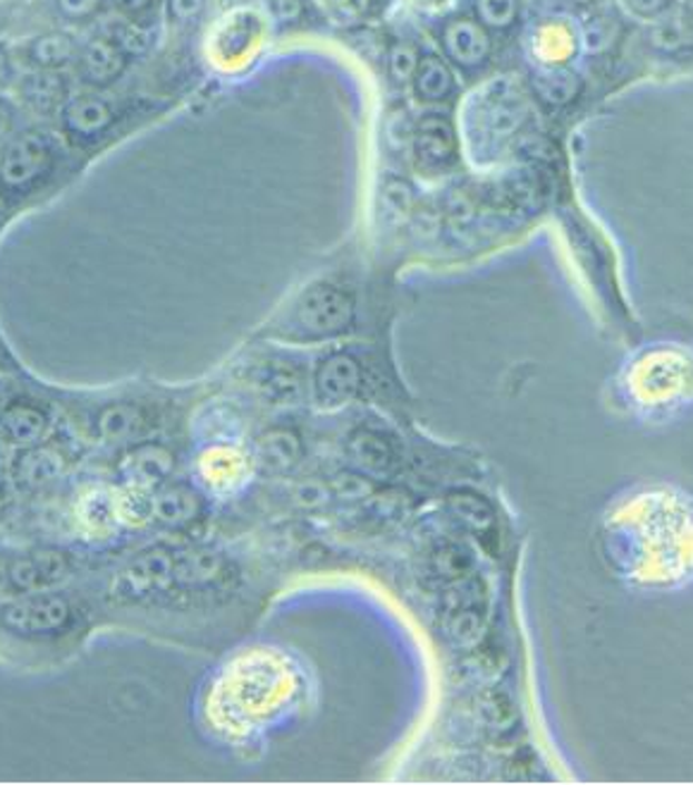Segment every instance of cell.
<instances>
[{
    "instance_id": "cell-1",
    "label": "cell",
    "mask_w": 693,
    "mask_h": 785,
    "mask_svg": "<svg viewBox=\"0 0 693 785\" xmlns=\"http://www.w3.org/2000/svg\"><path fill=\"white\" fill-rule=\"evenodd\" d=\"M357 298L342 282L319 279L292 301L277 334L294 342H321L338 337L354 323Z\"/></svg>"
},
{
    "instance_id": "cell-2",
    "label": "cell",
    "mask_w": 693,
    "mask_h": 785,
    "mask_svg": "<svg viewBox=\"0 0 693 785\" xmlns=\"http://www.w3.org/2000/svg\"><path fill=\"white\" fill-rule=\"evenodd\" d=\"M72 621L75 609L70 599L48 588L20 592V597L0 607V628L29 640L56 638L70 630Z\"/></svg>"
},
{
    "instance_id": "cell-3",
    "label": "cell",
    "mask_w": 693,
    "mask_h": 785,
    "mask_svg": "<svg viewBox=\"0 0 693 785\" xmlns=\"http://www.w3.org/2000/svg\"><path fill=\"white\" fill-rule=\"evenodd\" d=\"M53 163V144L43 131L14 134L0 154V189L10 196H27L51 175Z\"/></svg>"
},
{
    "instance_id": "cell-4",
    "label": "cell",
    "mask_w": 693,
    "mask_h": 785,
    "mask_svg": "<svg viewBox=\"0 0 693 785\" xmlns=\"http://www.w3.org/2000/svg\"><path fill=\"white\" fill-rule=\"evenodd\" d=\"M177 588V563L175 555L165 549L144 551L131 563H127L113 582V595L120 601H144L148 597L165 595Z\"/></svg>"
},
{
    "instance_id": "cell-5",
    "label": "cell",
    "mask_w": 693,
    "mask_h": 785,
    "mask_svg": "<svg viewBox=\"0 0 693 785\" xmlns=\"http://www.w3.org/2000/svg\"><path fill=\"white\" fill-rule=\"evenodd\" d=\"M361 384H364L361 363L352 354H344V351L325 356L319 363L316 373H313V394L325 409L350 404L361 392Z\"/></svg>"
},
{
    "instance_id": "cell-6",
    "label": "cell",
    "mask_w": 693,
    "mask_h": 785,
    "mask_svg": "<svg viewBox=\"0 0 693 785\" xmlns=\"http://www.w3.org/2000/svg\"><path fill=\"white\" fill-rule=\"evenodd\" d=\"M60 122L72 141L91 144L113 127L115 110L101 96H75L62 106Z\"/></svg>"
},
{
    "instance_id": "cell-7",
    "label": "cell",
    "mask_w": 693,
    "mask_h": 785,
    "mask_svg": "<svg viewBox=\"0 0 693 785\" xmlns=\"http://www.w3.org/2000/svg\"><path fill=\"white\" fill-rule=\"evenodd\" d=\"M411 148H414V160L421 173H445L457 158L455 129L448 120H442V117H426L414 129Z\"/></svg>"
},
{
    "instance_id": "cell-8",
    "label": "cell",
    "mask_w": 693,
    "mask_h": 785,
    "mask_svg": "<svg viewBox=\"0 0 693 785\" xmlns=\"http://www.w3.org/2000/svg\"><path fill=\"white\" fill-rule=\"evenodd\" d=\"M68 571L70 561L62 551L39 549L31 551L27 557L12 559L6 568V578L14 592H31L58 582L60 578L68 576Z\"/></svg>"
},
{
    "instance_id": "cell-9",
    "label": "cell",
    "mask_w": 693,
    "mask_h": 785,
    "mask_svg": "<svg viewBox=\"0 0 693 785\" xmlns=\"http://www.w3.org/2000/svg\"><path fill=\"white\" fill-rule=\"evenodd\" d=\"M442 46L448 58L455 65L465 67V70L481 67L490 56V39L486 29L474 20H467V17H457V20L445 24Z\"/></svg>"
},
{
    "instance_id": "cell-10",
    "label": "cell",
    "mask_w": 693,
    "mask_h": 785,
    "mask_svg": "<svg viewBox=\"0 0 693 785\" xmlns=\"http://www.w3.org/2000/svg\"><path fill=\"white\" fill-rule=\"evenodd\" d=\"M346 451H350L359 471L373 478H388L398 468V449L392 447L381 430H357L350 438V444H346Z\"/></svg>"
},
{
    "instance_id": "cell-11",
    "label": "cell",
    "mask_w": 693,
    "mask_h": 785,
    "mask_svg": "<svg viewBox=\"0 0 693 785\" xmlns=\"http://www.w3.org/2000/svg\"><path fill=\"white\" fill-rule=\"evenodd\" d=\"M127 67V56L113 39H91L79 50L81 79L94 87H108L118 81Z\"/></svg>"
},
{
    "instance_id": "cell-12",
    "label": "cell",
    "mask_w": 693,
    "mask_h": 785,
    "mask_svg": "<svg viewBox=\"0 0 693 785\" xmlns=\"http://www.w3.org/2000/svg\"><path fill=\"white\" fill-rule=\"evenodd\" d=\"M152 513L165 528H185L202 516V499L187 484H163L154 494Z\"/></svg>"
},
{
    "instance_id": "cell-13",
    "label": "cell",
    "mask_w": 693,
    "mask_h": 785,
    "mask_svg": "<svg viewBox=\"0 0 693 785\" xmlns=\"http://www.w3.org/2000/svg\"><path fill=\"white\" fill-rule=\"evenodd\" d=\"M48 425H51V418H48L46 409L35 404V401L22 399L14 401V404H8L3 411V421H0L6 438L22 449L41 444Z\"/></svg>"
},
{
    "instance_id": "cell-14",
    "label": "cell",
    "mask_w": 693,
    "mask_h": 785,
    "mask_svg": "<svg viewBox=\"0 0 693 785\" xmlns=\"http://www.w3.org/2000/svg\"><path fill=\"white\" fill-rule=\"evenodd\" d=\"M65 471V461L51 447H25L20 457L14 459L12 478L18 480L22 490H41L46 484L58 480Z\"/></svg>"
},
{
    "instance_id": "cell-15",
    "label": "cell",
    "mask_w": 693,
    "mask_h": 785,
    "mask_svg": "<svg viewBox=\"0 0 693 785\" xmlns=\"http://www.w3.org/2000/svg\"><path fill=\"white\" fill-rule=\"evenodd\" d=\"M148 430V415L141 406L127 404V401H115V404L104 406L96 415V432L98 438L110 444L118 442H135Z\"/></svg>"
},
{
    "instance_id": "cell-16",
    "label": "cell",
    "mask_w": 693,
    "mask_h": 785,
    "mask_svg": "<svg viewBox=\"0 0 693 785\" xmlns=\"http://www.w3.org/2000/svg\"><path fill=\"white\" fill-rule=\"evenodd\" d=\"M20 96L39 115H53L68 104V79L58 70H39L22 79Z\"/></svg>"
},
{
    "instance_id": "cell-17",
    "label": "cell",
    "mask_w": 693,
    "mask_h": 785,
    "mask_svg": "<svg viewBox=\"0 0 693 785\" xmlns=\"http://www.w3.org/2000/svg\"><path fill=\"white\" fill-rule=\"evenodd\" d=\"M173 468H175L173 454L160 444H139L129 451L123 463L125 475L131 482L144 484V488L160 484L173 473Z\"/></svg>"
},
{
    "instance_id": "cell-18",
    "label": "cell",
    "mask_w": 693,
    "mask_h": 785,
    "mask_svg": "<svg viewBox=\"0 0 693 785\" xmlns=\"http://www.w3.org/2000/svg\"><path fill=\"white\" fill-rule=\"evenodd\" d=\"M534 87L546 104L565 106L576 98V94H579L582 81H579V75H574L565 65L543 62L534 72Z\"/></svg>"
},
{
    "instance_id": "cell-19",
    "label": "cell",
    "mask_w": 693,
    "mask_h": 785,
    "mask_svg": "<svg viewBox=\"0 0 693 785\" xmlns=\"http://www.w3.org/2000/svg\"><path fill=\"white\" fill-rule=\"evenodd\" d=\"M25 53H27V60L35 67H39V70H60V67H65L75 58L77 46L68 33L51 31V33H43V37L31 39L29 46L25 48Z\"/></svg>"
},
{
    "instance_id": "cell-20",
    "label": "cell",
    "mask_w": 693,
    "mask_h": 785,
    "mask_svg": "<svg viewBox=\"0 0 693 785\" xmlns=\"http://www.w3.org/2000/svg\"><path fill=\"white\" fill-rule=\"evenodd\" d=\"M411 81H414L417 96L423 100H442V98H448L455 89L452 70L448 67V62L436 58V56H426L419 60L417 75Z\"/></svg>"
},
{
    "instance_id": "cell-21",
    "label": "cell",
    "mask_w": 693,
    "mask_h": 785,
    "mask_svg": "<svg viewBox=\"0 0 693 785\" xmlns=\"http://www.w3.org/2000/svg\"><path fill=\"white\" fill-rule=\"evenodd\" d=\"M651 46L665 56H680L693 48V22L686 17L657 20L648 33Z\"/></svg>"
},
{
    "instance_id": "cell-22",
    "label": "cell",
    "mask_w": 693,
    "mask_h": 785,
    "mask_svg": "<svg viewBox=\"0 0 693 785\" xmlns=\"http://www.w3.org/2000/svg\"><path fill=\"white\" fill-rule=\"evenodd\" d=\"M302 442L292 430L275 428L261 438V457L271 463L275 471H287L302 459Z\"/></svg>"
},
{
    "instance_id": "cell-23",
    "label": "cell",
    "mask_w": 693,
    "mask_h": 785,
    "mask_svg": "<svg viewBox=\"0 0 693 785\" xmlns=\"http://www.w3.org/2000/svg\"><path fill=\"white\" fill-rule=\"evenodd\" d=\"M258 387L263 390L269 399H273L275 404H290V401L300 399L302 394V377L294 367H283L277 363H271L263 367L256 377Z\"/></svg>"
},
{
    "instance_id": "cell-24",
    "label": "cell",
    "mask_w": 693,
    "mask_h": 785,
    "mask_svg": "<svg viewBox=\"0 0 693 785\" xmlns=\"http://www.w3.org/2000/svg\"><path fill=\"white\" fill-rule=\"evenodd\" d=\"M110 39L115 41V46H118L127 58H135V56L148 53V48L154 46L156 33H154L152 27H146L141 22L131 20V22L115 24Z\"/></svg>"
},
{
    "instance_id": "cell-25",
    "label": "cell",
    "mask_w": 693,
    "mask_h": 785,
    "mask_svg": "<svg viewBox=\"0 0 693 785\" xmlns=\"http://www.w3.org/2000/svg\"><path fill=\"white\" fill-rule=\"evenodd\" d=\"M478 20L490 29H507L517 22L519 0H476Z\"/></svg>"
},
{
    "instance_id": "cell-26",
    "label": "cell",
    "mask_w": 693,
    "mask_h": 785,
    "mask_svg": "<svg viewBox=\"0 0 693 785\" xmlns=\"http://www.w3.org/2000/svg\"><path fill=\"white\" fill-rule=\"evenodd\" d=\"M490 129L495 137H509V134H515L517 127L521 125L524 120V110L521 106L517 104H511V100H498L490 110Z\"/></svg>"
},
{
    "instance_id": "cell-27",
    "label": "cell",
    "mask_w": 693,
    "mask_h": 785,
    "mask_svg": "<svg viewBox=\"0 0 693 785\" xmlns=\"http://www.w3.org/2000/svg\"><path fill=\"white\" fill-rule=\"evenodd\" d=\"M390 75L394 81H400V84H407L414 79L417 75V67H419V56H417V50L411 48L409 43H398V46H392L390 50Z\"/></svg>"
},
{
    "instance_id": "cell-28",
    "label": "cell",
    "mask_w": 693,
    "mask_h": 785,
    "mask_svg": "<svg viewBox=\"0 0 693 785\" xmlns=\"http://www.w3.org/2000/svg\"><path fill=\"white\" fill-rule=\"evenodd\" d=\"M617 37V27L607 20V17H593L584 29V43L590 53H601V50L613 46Z\"/></svg>"
},
{
    "instance_id": "cell-29",
    "label": "cell",
    "mask_w": 693,
    "mask_h": 785,
    "mask_svg": "<svg viewBox=\"0 0 693 785\" xmlns=\"http://www.w3.org/2000/svg\"><path fill=\"white\" fill-rule=\"evenodd\" d=\"M56 3L65 20L81 22V20H89V17H94L98 10H101L104 0H56Z\"/></svg>"
},
{
    "instance_id": "cell-30",
    "label": "cell",
    "mask_w": 693,
    "mask_h": 785,
    "mask_svg": "<svg viewBox=\"0 0 693 785\" xmlns=\"http://www.w3.org/2000/svg\"><path fill=\"white\" fill-rule=\"evenodd\" d=\"M263 8L275 22H296L304 12L302 0H263Z\"/></svg>"
},
{
    "instance_id": "cell-31",
    "label": "cell",
    "mask_w": 693,
    "mask_h": 785,
    "mask_svg": "<svg viewBox=\"0 0 693 785\" xmlns=\"http://www.w3.org/2000/svg\"><path fill=\"white\" fill-rule=\"evenodd\" d=\"M206 0H168V12L175 22L189 24L196 22L204 12Z\"/></svg>"
},
{
    "instance_id": "cell-32",
    "label": "cell",
    "mask_w": 693,
    "mask_h": 785,
    "mask_svg": "<svg viewBox=\"0 0 693 785\" xmlns=\"http://www.w3.org/2000/svg\"><path fill=\"white\" fill-rule=\"evenodd\" d=\"M330 8L342 22H359L369 12V0H330Z\"/></svg>"
},
{
    "instance_id": "cell-33",
    "label": "cell",
    "mask_w": 693,
    "mask_h": 785,
    "mask_svg": "<svg viewBox=\"0 0 693 785\" xmlns=\"http://www.w3.org/2000/svg\"><path fill=\"white\" fill-rule=\"evenodd\" d=\"M624 3L634 14L648 17V20H653V17H660L670 10L672 0H624Z\"/></svg>"
},
{
    "instance_id": "cell-34",
    "label": "cell",
    "mask_w": 693,
    "mask_h": 785,
    "mask_svg": "<svg viewBox=\"0 0 693 785\" xmlns=\"http://www.w3.org/2000/svg\"><path fill=\"white\" fill-rule=\"evenodd\" d=\"M557 6V0H519V10L531 17H546L553 12Z\"/></svg>"
},
{
    "instance_id": "cell-35",
    "label": "cell",
    "mask_w": 693,
    "mask_h": 785,
    "mask_svg": "<svg viewBox=\"0 0 693 785\" xmlns=\"http://www.w3.org/2000/svg\"><path fill=\"white\" fill-rule=\"evenodd\" d=\"M113 6L125 14H141L154 6V0H113Z\"/></svg>"
},
{
    "instance_id": "cell-36",
    "label": "cell",
    "mask_w": 693,
    "mask_h": 785,
    "mask_svg": "<svg viewBox=\"0 0 693 785\" xmlns=\"http://www.w3.org/2000/svg\"><path fill=\"white\" fill-rule=\"evenodd\" d=\"M12 77V65H10V58L3 48H0V87H6V84L10 81Z\"/></svg>"
},
{
    "instance_id": "cell-37",
    "label": "cell",
    "mask_w": 693,
    "mask_h": 785,
    "mask_svg": "<svg viewBox=\"0 0 693 785\" xmlns=\"http://www.w3.org/2000/svg\"><path fill=\"white\" fill-rule=\"evenodd\" d=\"M12 127V108L6 104V100H0V134H8Z\"/></svg>"
},
{
    "instance_id": "cell-38",
    "label": "cell",
    "mask_w": 693,
    "mask_h": 785,
    "mask_svg": "<svg viewBox=\"0 0 693 785\" xmlns=\"http://www.w3.org/2000/svg\"><path fill=\"white\" fill-rule=\"evenodd\" d=\"M3 507H6V494L0 490V513H3Z\"/></svg>"
},
{
    "instance_id": "cell-39",
    "label": "cell",
    "mask_w": 693,
    "mask_h": 785,
    "mask_svg": "<svg viewBox=\"0 0 693 785\" xmlns=\"http://www.w3.org/2000/svg\"><path fill=\"white\" fill-rule=\"evenodd\" d=\"M572 3H576V6H588V3H593V0H572Z\"/></svg>"
},
{
    "instance_id": "cell-40",
    "label": "cell",
    "mask_w": 693,
    "mask_h": 785,
    "mask_svg": "<svg viewBox=\"0 0 693 785\" xmlns=\"http://www.w3.org/2000/svg\"><path fill=\"white\" fill-rule=\"evenodd\" d=\"M3 411H6V406H3V404H0V421H3Z\"/></svg>"
},
{
    "instance_id": "cell-41",
    "label": "cell",
    "mask_w": 693,
    "mask_h": 785,
    "mask_svg": "<svg viewBox=\"0 0 693 785\" xmlns=\"http://www.w3.org/2000/svg\"><path fill=\"white\" fill-rule=\"evenodd\" d=\"M426 3H445V0H426Z\"/></svg>"
},
{
    "instance_id": "cell-42",
    "label": "cell",
    "mask_w": 693,
    "mask_h": 785,
    "mask_svg": "<svg viewBox=\"0 0 693 785\" xmlns=\"http://www.w3.org/2000/svg\"><path fill=\"white\" fill-rule=\"evenodd\" d=\"M689 3H691V10H693V0H689Z\"/></svg>"
},
{
    "instance_id": "cell-43",
    "label": "cell",
    "mask_w": 693,
    "mask_h": 785,
    "mask_svg": "<svg viewBox=\"0 0 693 785\" xmlns=\"http://www.w3.org/2000/svg\"><path fill=\"white\" fill-rule=\"evenodd\" d=\"M0 582H3V573H0Z\"/></svg>"
}]
</instances>
